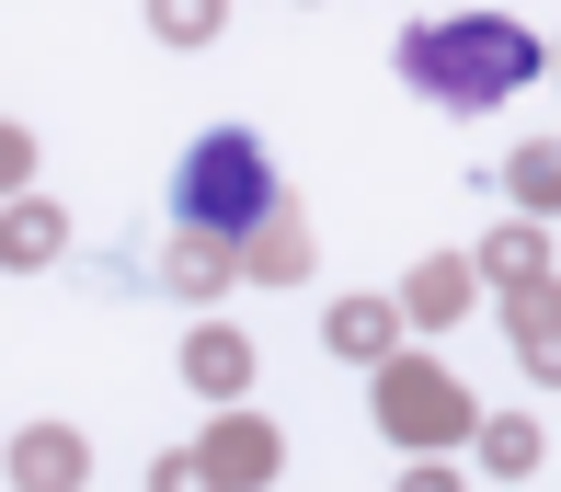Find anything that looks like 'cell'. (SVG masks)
Wrapping results in <instances>:
<instances>
[{"label":"cell","mask_w":561,"mask_h":492,"mask_svg":"<svg viewBox=\"0 0 561 492\" xmlns=\"http://www.w3.org/2000/svg\"><path fill=\"white\" fill-rule=\"evenodd\" d=\"M172 218H184L195 241H252V229L275 218V161H264V138H241V126L195 138V149H184V184H172Z\"/></svg>","instance_id":"1"},{"label":"cell","mask_w":561,"mask_h":492,"mask_svg":"<svg viewBox=\"0 0 561 492\" xmlns=\"http://www.w3.org/2000/svg\"><path fill=\"white\" fill-rule=\"evenodd\" d=\"M401 69L436 103H504V92L539 81V35H516V23H424L401 46Z\"/></svg>","instance_id":"2"},{"label":"cell","mask_w":561,"mask_h":492,"mask_svg":"<svg viewBox=\"0 0 561 492\" xmlns=\"http://www.w3.org/2000/svg\"><path fill=\"white\" fill-rule=\"evenodd\" d=\"M516 195L527 206H561V149H516Z\"/></svg>","instance_id":"3"},{"label":"cell","mask_w":561,"mask_h":492,"mask_svg":"<svg viewBox=\"0 0 561 492\" xmlns=\"http://www.w3.org/2000/svg\"><path fill=\"white\" fill-rule=\"evenodd\" d=\"M333 344H344V355H367V344H390V309H344V321H333Z\"/></svg>","instance_id":"4"},{"label":"cell","mask_w":561,"mask_h":492,"mask_svg":"<svg viewBox=\"0 0 561 492\" xmlns=\"http://www.w3.org/2000/svg\"><path fill=\"white\" fill-rule=\"evenodd\" d=\"M413 492H447V481H413Z\"/></svg>","instance_id":"5"}]
</instances>
